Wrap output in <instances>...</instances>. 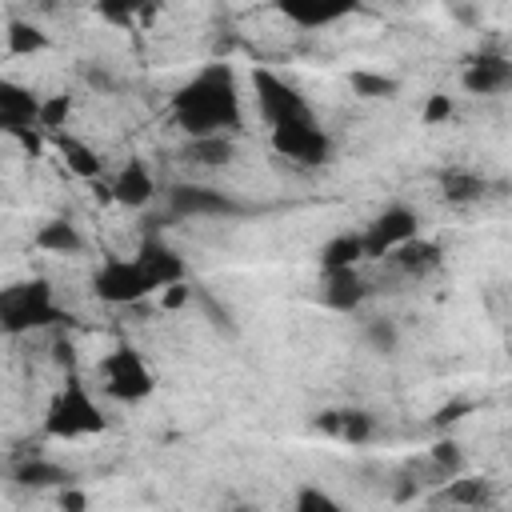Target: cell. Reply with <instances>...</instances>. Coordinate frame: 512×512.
Here are the masks:
<instances>
[{
    "mask_svg": "<svg viewBox=\"0 0 512 512\" xmlns=\"http://www.w3.org/2000/svg\"><path fill=\"white\" fill-rule=\"evenodd\" d=\"M172 116H176V124L188 132V140L236 132L240 120H244V112H240V92H236L232 68H228V64H208V68H200L188 84L176 88V96H172Z\"/></svg>",
    "mask_w": 512,
    "mask_h": 512,
    "instance_id": "1",
    "label": "cell"
},
{
    "mask_svg": "<svg viewBox=\"0 0 512 512\" xmlns=\"http://www.w3.org/2000/svg\"><path fill=\"white\" fill-rule=\"evenodd\" d=\"M104 428H108V420H104L100 404L92 400V392L76 376H68L64 388L44 408V432L56 440H76V436H96Z\"/></svg>",
    "mask_w": 512,
    "mask_h": 512,
    "instance_id": "2",
    "label": "cell"
},
{
    "mask_svg": "<svg viewBox=\"0 0 512 512\" xmlns=\"http://www.w3.org/2000/svg\"><path fill=\"white\" fill-rule=\"evenodd\" d=\"M60 320V308L52 300V288L44 280H24L0 292V328L8 336L32 332V328H48Z\"/></svg>",
    "mask_w": 512,
    "mask_h": 512,
    "instance_id": "3",
    "label": "cell"
},
{
    "mask_svg": "<svg viewBox=\"0 0 512 512\" xmlns=\"http://www.w3.org/2000/svg\"><path fill=\"white\" fill-rule=\"evenodd\" d=\"M100 380H104V392L124 404H136V400L152 396V388H156L152 368L144 364V356L132 344H120L100 360Z\"/></svg>",
    "mask_w": 512,
    "mask_h": 512,
    "instance_id": "4",
    "label": "cell"
},
{
    "mask_svg": "<svg viewBox=\"0 0 512 512\" xmlns=\"http://www.w3.org/2000/svg\"><path fill=\"white\" fill-rule=\"evenodd\" d=\"M272 148L296 164H324L332 156V140L328 132L312 120V116H300V120H284L272 128Z\"/></svg>",
    "mask_w": 512,
    "mask_h": 512,
    "instance_id": "5",
    "label": "cell"
},
{
    "mask_svg": "<svg viewBox=\"0 0 512 512\" xmlns=\"http://www.w3.org/2000/svg\"><path fill=\"white\" fill-rule=\"evenodd\" d=\"M92 292H96L104 304H136V300H144V296L152 292V284H148L140 260H120V256H112V260H104V264L96 268Z\"/></svg>",
    "mask_w": 512,
    "mask_h": 512,
    "instance_id": "6",
    "label": "cell"
},
{
    "mask_svg": "<svg viewBox=\"0 0 512 512\" xmlns=\"http://www.w3.org/2000/svg\"><path fill=\"white\" fill-rule=\"evenodd\" d=\"M416 236H420V216L412 208H404V204H392V208H384L368 224V232H364V256H392L400 244H408Z\"/></svg>",
    "mask_w": 512,
    "mask_h": 512,
    "instance_id": "7",
    "label": "cell"
},
{
    "mask_svg": "<svg viewBox=\"0 0 512 512\" xmlns=\"http://www.w3.org/2000/svg\"><path fill=\"white\" fill-rule=\"evenodd\" d=\"M256 100H260V112H264V120H268L272 128L284 124V120L312 116L308 104H304V96H300L288 80H280L276 72H268V68L256 72Z\"/></svg>",
    "mask_w": 512,
    "mask_h": 512,
    "instance_id": "8",
    "label": "cell"
},
{
    "mask_svg": "<svg viewBox=\"0 0 512 512\" xmlns=\"http://www.w3.org/2000/svg\"><path fill=\"white\" fill-rule=\"evenodd\" d=\"M168 204L176 216H236L240 204L232 196H224L220 188L208 184H176L168 192Z\"/></svg>",
    "mask_w": 512,
    "mask_h": 512,
    "instance_id": "9",
    "label": "cell"
},
{
    "mask_svg": "<svg viewBox=\"0 0 512 512\" xmlns=\"http://www.w3.org/2000/svg\"><path fill=\"white\" fill-rule=\"evenodd\" d=\"M40 96H32V88L0 80V128L8 136H24L32 124L40 128Z\"/></svg>",
    "mask_w": 512,
    "mask_h": 512,
    "instance_id": "10",
    "label": "cell"
},
{
    "mask_svg": "<svg viewBox=\"0 0 512 512\" xmlns=\"http://www.w3.org/2000/svg\"><path fill=\"white\" fill-rule=\"evenodd\" d=\"M136 260H140V268H144L152 292H168V288L184 284V260H180L168 244H160V240H144Z\"/></svg>",
    "mask_w": 512,
    "mask_h": 512,
    "instance_id": "11",
    "label": "cell"
},
{
    "mask_svg": "<svg viewBox=\"0 0 512 512\" xmlns=\"http://www.w3.org/2000/svg\"><path fill=\"white\" fill-rule=\"evenodd\" d=\"M512 84V60L496 56V52H480L468 68H464V88L476 92V96H492V92H504Z\"/></svg>",
    "mask_w": 512,
    "mask_h": 512,
    "instance_id": "12",
    "label": "cell"
},
{
    "mask_svg": "<svg viewBox=\"0 0 512 512\" xmlns=\"http://www.w3.org/2000/svg\"><path fill=\"white\" fill-rule=\"evenodd\" d=\"M368 296V284L356 268H340V272H324V284H320V300L336 312H356Z\"/></svg>",
    "mask_w": 512,
    "mask_h": 512,
    "instance_id": "13",
    "label": "cell"
},
{
    "mask_svg": "<svg viewBox=\"0 0 512 512\" xmlns=\"http://www.w3.org/2000/svg\"><path fill=\"white\" fill-rule=\"evenodd\" d=\"M108 196L120 200V204H128V208H144V204L156 196V180H152V172H148L140 160H128V164L116 172V180L108 184Z\"/></svg>",
    "mask_w": 512,
    "mask_h": 512,
    "instance_id": "14",
    "label": "cell"
},
{
    "mask_svg": "<svg viewBox=\"0 0 512 512\" xmlns=\"http://www.w3.org/2000/svg\"><path fill=\"white\" fill-rule=\"evenodd\" d=\"M440 244L436 240H424V236H416V240H408V244H400L396 252H392V264L404 272V276H428V272H436L440 268Z\"/></svg>",
    "mask_w": 512,
    "mask_h": 512,
    "instance_id": "15",
    "label": "cell"
},
{
    "mask_svg": "<svg viewBox=\"0 0 512 512\" xmlns=\"http://www.w3.org/2000/svg\"><path fill=\"white\" fill-rule=\"evenodd\" d=\"M236 156V140L232 136H200L184 144V160L200 164V168H224Z\"/></svg>",
    "mask_w": 512,
    "mask_h": 512,
    "instance_id": "16",
    "label": "cell"
},
{
    "mask_svg": "<svg viewBox=\"0 0 512 512\" xmlns=\"http://www.w3.org/2000/svg\"><path fill=\"white\" fill-rule=\"evenodd\" d=\"M488 500H492V484L480 476H452L440 488V504H452V508H484Z\"/></svg>",
    "mask_w": 512,
    "mask_h": 512,
    "instance_id": "17",
    "label": "cell"
},
{
    "mask_svg": "<svg viewBox=\"0 0 512 512\" xmlns=\"http://www.w3.org/2000/svg\"><path fill=\"white\" fill-rule=\"evenodd\" d=\"M364 260V236L340 232L320 248V268L324 272H340V268H356Z\"/></svg>",
    "mask_w": 512,
    "mask_h": 512,
    "instance_id": "18",
    "label": "cell"
},
{
    "mask_svg": "<svg viewBox=\"0 0 512 512\" xmlns=\"http://www.w3.org/2000/svg\"><path fill=\"white\" fill-rule=\"evenodd\" d=\"M16 480H20L24 488H72V484H68L72 472L60 468V464H52V460H44V456L24 460V464L16 468Z\"/></svg>",
    "mask_w": 512,
    "mask_h": 512,
    "instance_id": "19",
    "label": "cell"
},
{
    "mask_svg": "<svg viewBox=\"0 0 512 512\" xmlns=\"http://www.w3.org/2000/svg\"><path fill=\"white\" fill-rule=\"evenodd\" d=\"M56 148H60V156H64V164L80 176V180H96L100 176V168H104V160L84 144V140H76V136H68V132H60L56 136Z\"/></svg>",
    "mask_w": 512,
    "mask_h": 512,
    "instance_id": "20",
    "label": "cell"
},
{
    "mask_svg": "<svg viewBox=\"0 0 512 512\" xmlns=\"http://www.w3.org/2000/svg\"><path fill=\"white\" fill-rule=\"evenodd\" d=\"M36 248L56 252V256H72V252L84 248V236L76 232L72 220H48V224H40V232H36Z\"/></svg>",
    "mask_w": 512,
    "mask_h": 512,
    "instance_id": "21",
    "label": "cell"
},
{
    "mask_svg": "<svg viewBox=\"0 0 512 512\" xmlns=\"http://www.w3.org/2000/svg\"><path fill=\"white\" fill-rule=\"evenodd\" d=\"M440 188H444V200H448V204H472V200L484 196L488 184H484L476 172H468V168H448V172L440 176Z\"/></svg>",
    "mask_w": 512,
    "mask_h": 512,
    "instance_id": "22",
    "label": "cell"
},
{
    "mask_svg": "<svg viewBox=\"0 0 512 512\" xmlns=\"http://www.w3.org/2000/svg\"><path fill=\"white\" fill-rule=\"evenodd\" d=\"M280 12L300 28H324V24H336L340 16H348V8H324V4H280Z\"/></svg>",
    "mask_w": 512,
    "mask_h": 512,
    "instance_id": "23",
    "label": "cell"
},
{
    "mask_svg": "<svg viewBox=\"0 0 512 512\" xmlns=\"http://www.w3.org/2000/svg\"><path fill=\"white\" fill-rule=\"evenodd\" d=\"M292 512H344L340 500L332 492H324L320 484H300L296 488V500H292Z\"/></svg>",
    "mask_w": 512,
    "mask_h": 512,
    "instance_id": "24",
    "label": "cell"
},
{
    "mask_svg": "<svg viewBox=\"0 0 512 512\" xmlns=\"http://www.w3.org/2000/svg\"><path fill=\"white\" fill-rule=\"evenodd\" d=\"M40 48H48V36L40 28L20 24V20L8 24V52L12 56H28V52H40Z\"/></svg>",
    "mask_w": 512,
    "mask_h": 512,
    "instance_id": "25",
    "label": "cell"
},
{
    "mask_svg": "<svg viewBox=\"0 0 512 512\" xmlns=\"http://www.w3.org/2000/svg\"><path fill=\"white\" fill-rule=\"evenodd\" d=\"M68 112H72V100H68V96H44V104H40V128L60 136Z\"/></svg>",
    "mask_w": 512,
    "mask_h": 512,
    "instance_id": "26",
    "label": "cell"
},
{
    "mask_svg": "<svg viewBox=\"0 0 512 512\" xmlns=\"http://www.w3.org/2000/svg\"><path fill=\"white\" fill-rule=\"evenodd\" d=\"M372 432H376V424L368 412H340V436L348 444H364V440H372Z\"/></svg>",
    "mask_w": 512,
    "mask_h": 512,
    "instance_id": "27",
    "label": "cell"
},
{
    "mask_svg": "<svg viewBox=\"0 0 512 512\" xmlns=\"http://www.w3.org/2000/svg\"><path fill=\"white\" fill-rule=\"evenodd\" d=\"M432 464L452 480V476H460V468H464V456H460V444L456 440H440V444H432Z\"/></svg>",
    "mask_w": 512,
    "mask_h": 512,
    "instance_id": "28",
    "label": "cell"
},
{
    "mask_svg": "<svg viewBox=\"0 0 512 512\" xmlns=\"http://www.w3.org/2000/svg\"><path fill=\"white\" fill-rule=\"evenodd\" d=\"M352 88L360 96H392L396 80L392 76H376V72H352Z\"/></svg>",
    "mask_w": 512,
    "mask_h": 512,
    "instance_id": "29",
    "label": "cell"
},
{
    "mask_svg": "<svg viewBox=\"0 0 512 512\" xmlns=\"http://www.w3.org/2000/svg\"><path fill=\"white\" fill-rule=\"evenodd\" d=\"M368 340L376 352H396V324L392 320H368Z\"/></svg>",
    "mask_w": 512,
    "mask_h": 512,
    "instance_id": "30",
    "label": "cell"
},
{
    "mask_svg": "<svg viewBox=\"0 0 512 512\" xmlns=\"http://www.w3.org/2000/svg\"><path fill=\"white\" fill-rule=\"evenodd\" d=\"M452 116V100L448 96H428V104H424V124H440V120H448Z\"/></svg>",
    "mask_w": 512,
    "mask_h": 512,
    "instance_id": "31",
    "label": "cell"
},
{
    "mask_svg": "<svg viewBox=\"0 0 512 512\" xmlns=\"http://www.w3.org/2000/svg\"><path fill=\"white\" fill-rule=\"evenodd\" d=\"M60 508H64V512H84V508H88V496L76 492V488H60Z\"/></svg>",
    "mask_w": 512,
    "mask_h": 512,
    "instance_id": "32",
    "label": "cell"
},
{
    "mask_svg": "<svg viewBox=\"0 0 512 512\" xmlns=\"http://www.w3.org/2000/svg\"><path fill=\"white\" fill-rule=\"evenodd\" d=\"M188 292H192V288L176 284V288H168V292H164V304H168V308H176V304H184V296H188Z\"/></svg>",
    "mask_w": 512,
    "mask_h": 512,
    "instance_id": "33",
    "label": "cell"
},
{
    "mask_svg": "<svg viewBox=\"0 0 512 512\" xmlns=\"http://www.w3.org/2000/svg\"><path fill=\"white\" fill-rule=\"evenodd\" d=\"M236 512H256V508H236Z\"/></svg>",
    "mask_w": 512,
    "mask_h": 512,
    "instance_id": "34",
    "label": "cell"
}]
</instances>
